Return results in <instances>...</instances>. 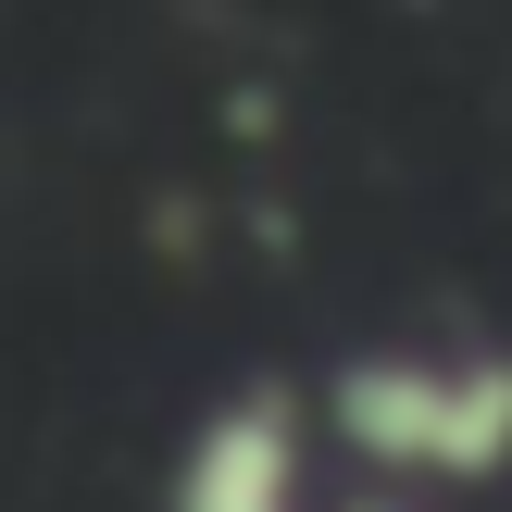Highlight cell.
Segmentation results:
<instances>
[{"mask_svg": "<svg viewBox=\"0 0 512 512\" xmlns=\"http://www.w3.org/2000/svg\"><path fill=\"white\" fill-rule=\"evenodd\" d=\"M325 425L363 450L375 488H463L512 463V350H363L325 388Z\"/></svg>", "mask_w": 512, "mask_h": 512, "instance_id": "6da1fadb", "label": "cell"}, {"mask_svg": "<svg viewBox=\"0 0 512 512\" xmlns=\"http://www.w3.org/2000/svg\"><path fill=\"white\" fill-rule=\"evenodd\" d=\"M163 512H313V413H300V388L250 375L238 400H213L188 425V450H175Z\"/></svg>", "mask_w": 512, "mask_h": 512, "instance_id": "7a4b0ae2", "label": "cell"}, {"mask_svg": "<svg viewBox=\"0 0 512 512\" xmlns=\"http://www.w3.org/2000/svg\"><path fill=\"white\" fill-rule=\"evenodd\" d=\"M338 512H425V500H413V488H350Z\"/></svg>", "mask_w": 512, "mask_h": 512, "instance_id": "3957f363", "label": "cell"}]
</instances>
